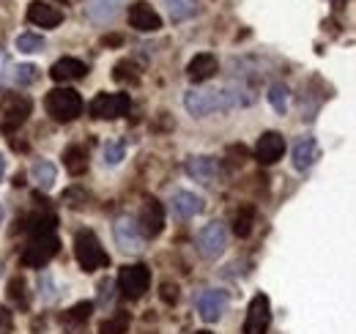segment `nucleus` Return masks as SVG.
Masks as SVG:
<instances>
[{
    "instance_id": "23",
    "label": "nucleus",
    "mask_w": 356,
    "mask_h": 334,
    "mask_svg": "<svg viewBox=\"0 0 356 334\" xmlns=\"http://www.w3.org/2000/svg\"><path fill=\"white\" fill-rule=\"evenodd\" d=\"M63 165L72 175H83L88 170V151L83 145H69L63 151Z\"/></svg>"
},
{
    "instance_id": "10",
    "label": "nucleus",
    "mask_w": 356,
    "mask_h": 334,
    "mask_svg": "<svg viewBox=\"0 0 356 334\" xmlns=\"http://www.w3.org/2000/svg\"><path fill=\"white\" fill-rule=\"evenodd\" d=\"M0 110H3V126H6V132H14V129H19V126L28 121V116L33 110V102L28 96H6Z\"/></svg>"
},
{
    "instance_id": "34",
    "label": "nucleus",
    "mask_w": 356,
    "mask_h": 334,
    "mask_svg": "<svg viewBox=\"0 0 356 334\" xmlns=\"http://www.w3.org/2000/svg\"><path fill=\"white\" fill-rule=\"evenodd\" d=\"M162 301H165V304H176L178 301V288L173 283H165V285H162Z\"/></svg>"
},
{
    "instance_id": "32",
    "label": "nucleus",
    "mask_w": 356,
    "mask_h": 334,
    "mask_svg": "<svg viewBox=\"0 0 356 334\" xmlns=\"http://www.w3.org/2000/svg\"><path fill=\"white\" fill-rule=\"evenodd\" d=\"M124 154H127V145L121 143V140H115V143H107L104 145V162L113 167V165H118L121 159H124Z\"/></svg>"
},
{
    "instance_id": "37",
    "label": "nucleus",
    "mask_w": 356,
    "mask_h": 334,
    "mask_svg": "<svg viewBox=\"0 0 356 334\" xmlns=\"http://www.w3.org/2000/svg\"><path fill=\"white\" fill-rule=\"evenodd\" d=\"M3 175H6V159L0 157V181H3Z\"/></svg>"
},
{
    "instance_id": "7",
    "label": "nucleus",
    "mask_w": 356,
    "mask_h": 334,
    "mask_svg": "<svg viewBox=\"0 0 356 334\" xmlns=\"http://www.w3.org/2000/svg\"><path fill=\"white\" fill-rule=\"evenodd\" d=\"M137 228L143 233V239H156L165 230V206L156 198H145L143 209L137 216Z\"/></svg>"
},
{
    "instance_id": "20",
    "label": "nucleus",
    "mask_w": 356,
    "mask_h": 334,
    "mask_svg": "<svg viewBox=\"0 0 356 334\" xmlns=\"http://www.w3.org/2000/svg\"><path fill=\"white\" fill-rule=\"evenodd\" d=\"M321 157V148L315 143V137H299L293 145V167L296 170H310Z\"/></svg>"
},
{
    "instance_id": "41",
    "label": "nucleus",
    "mask_w": 356,
    "mask_h": 334,
    "mask_svg": "<svg viewBox=\"0 0 356 334\" xmlns=\"http://www.w3.org/2000/svg\"><path fill=\"white\" fill-rule=\"evenodd\" d=\"M58 3H66V0H58Z\"/></svg>"
},
{
    "instance_id": "26",
    "label": "nucleus",
    "mask_w": 356,
    "mask_h": 334,
    "mask_svg": "<svg viewBox=\"0 0 356 334\" xmlns=\"http://www.w3.org/2000/svg\"><path fill=\"white\" fill-rule=\"evenodd\" d=\"M11 80L19 85V88H28L39 80V69L33 63H17L14 72H11Z\"/></svg>"
},
{
    "instance_id": "3",
    "label": "nucleus",
    "mask_w": 356,
    "mask_h": 334,
    "mask_svg": "<svg viewBox=\"0 0 356 334\" xmlns=\"http://www.w3.org/2000/svg\"><path fill=\"white\" fill-rule=\"evenodd\" d=\"M44 107L52 121L69 124V121H74L83 113V96L77 90H72V88H52L47 93Z\"/></svg>"
},
{
    "instance_id": "22",
    "label": "nucleus",
    "mask_w": 356,
    "mask_h": 334,
    "mask_svg": "<svg viewBox=\"0 0 356 334\" xmlns=\"http://www.w3.org/2000/svg\"><path fill=\"white\" fill-rule=\"evenodd\" d=\"M31 178H33V184L39 186V189H52L55 186V181H58V167L52 165V162H47V159H39V162H33L31 167Z\"/></svg>"
},
{
    "instance_id": "17",
    "label": "nucleus",
    "mask_w": 356,
    "mask_h": 334,
    "mask_svg": "<svg viewBox=\"0 0 356 334\" xmlns=\"http://www.w3.org/2000/svg\"><path fill=\"white\" fill-rule=\"evenodd\" d=\"M184 170H186L189 178H195L200 184H211L220 175V162L211 159V157H192V159H186Z\"/></svg>"
},
{
    "instance_id": "27",
    "label": "nucleus",
    "mask_w": 356,
    "mask_h": 334,
    "mask_svg": "<svg viewBox=\"0 0 356 334\" xmlns=\"http://www.w3.org/2000/svg\"><path fill=\"white\" fill-rule=\"evenodd\" d=\"M129 329V315L127 312H115L113 318L99 324V334H127Z\"/></svg>"
},
{
    "instance_id": "31",
    "label": "nucleus",
    "mask_w": 356,
    "mask_h": 334,
    "mask_svg": "<svg viewBox=\"0 0 356 334\" xmlns=\"http://www.w3.org/2000/svg\"><path fill=\"white\" fill-rule=\"evenodd\" d=\"M17 49L19 52H42L44 49V39L39 36V33H22L19 39H17Z\"/></svg>"
},
{
    "instance_id": "13",
    "label": "nucleus",
    "mask_w": 356,
    "mask_h": 334,
    "mask_svg": "<svg viewBox=\"0 0 356 334\" xmlns=\"http://www.w3.org/2000/svg\"><path fill=\"white\" fill-rule=\"evenodd\" d=\"M129 25H132L134 31H140V33H154V31L162 28V17L154 11L151 3L137 0V3L129 6Z\"/></svg>"
},
{
    "instance_id": "12",
    "label": "nucleus",
    "mask_w": 356,
    "mask_h": 334,
    "mask_svg": "<svg viewBox=\"0 0 356 334\" xmlns=\"http://www.w3.org/2000/svg\"><path fill=\"white\" fill-rule=\"evenodd\" d=\"M285 154V137L280 132H264L255 143V159L261 165H274Z\"/></svg>"
},
{
    "instance_id": "21",
    "label": "nucleus",
    "mask_w": 356,
    "mask_h": 334,
    "mask_svg": "<svg viewBox=\"0 0 356 334\" xmlns=\"http://www.w3.org/2000/svg\"><path fill=\"white\" fill-rule=\"evenodd\" d=\"M121 3L124 0H88V17L96 25H107L118 14Z\"/></svg>"
},
{
    "instance_id": "15",
    "label": "nucleus",
    "mask_w": 356,
    "mask_h": 334,
    "mask_svg": "<svg viewBox=\"0 0 356 334\" xmlns=\"http://www.w3.org/2000/svg\"><path fill=\"white\" fill-rule=\"evenodd\" d=\"M28 19L36 25V28H58L63 22V11L49 6L44 0H33L28 6Z\"/></svg>"
},
{
    "instance_id": "40",
    "label": "nucleus",
    "mask_w": 356,
    "mask_h": 334,
    "mask_svg": "<svg viewBox=\"0 0 356 334\" xmlns=\"http://www.w3.org/2000/svg\"><path fill=\"white\" fill-rule=\"evenodd\" d=\"M195 334H211V332H195Z\"/></svg>"
},
{
    "instance_id": "29",
    "label": "nucleus",
    "mask_w": 356,
    "mask_h": 334,
    "mask_svg": "<svg viewBox=\"0 0 356 334\" xmlns=\"http://www.w3.org/2000/svg\"><path fill=\"white\" fill-rule=\"evenodd\" d=\"M113 80H115V83L137 85V80H140V74H137L134 63H129V61H121V63H115V69H113Z\"/></svg>"
},
{
    "instance_id": "18",
    "label": "nucleus",
    "mask_w": 356,
    "mask_h": 334,
    "mask_svg": "<svg viewBox=\"0 0 356 334\" xmlns=\"http://www.w3.org/2000/svg\"><path fill=\"white\" fill-rule=\"evenodd\" d=\"M170 209L178 219H192L203 211V198L195 195V192H186V189H178L176 195L170 198Z\"/></svg>"
},
{
    "instance_id": "36",
    "label": "nucleus",
    "mask_w": 356,
    "mask_h": 334,
    "mask_svg": "<svg viewBox=\"0 0 356 334\" xmlns=\"http://www.w3.org/2000/svg\"><path fill=\"white\" fill-rule=\"evenodd\" d=\"M6 74H8V55L0 49V85L6 83Z\"/></svg>"
},
{
    "instance_id": "33",
    "label": "nucleus",
    "mask_w": 356,
    "mask_h": 334,
    "mask_svg": "<svg viewBox=\"0 0 356 334\" xmlns=\"http://www.w3.org/2000/svg\"><path fill=\"white\" fill-rule=\"evenodd\" d=\"M90 312H93V304L90 301H80V304H74L69 312H66V321H77V324H83V321H88Z\"/></svg>"
},
{
    "instance_id": "14",
    "label": "nucleus",
    "mask_w": 356,
    "mask_h": 334,
    "mask_svg": "<svg viewBox=\"0 0 356 334\" xmlns=\"http://www.w3.org/2000/svg\"><path fill=\"white\" fill-rule=\"evenodd\" d=\"M225 307H227V293L217 291V288H209L197 296V312L206 324H217L222 318Z\"/></svg>"
},
{
    "instance_id": "6",
    "label": "nucleus",
    "mask_w": 356,
    "mask_h": 334,
    "mask_svg": "<svg viewBox=\"0 0 356 334\" xmlns=\"http://www.w3.org/2000/svg\"><path fill=\"white\" fill-rule=\"evenodd\" d=\"M148 285H151V271H148V266H143V263L124 266V269L118 271V291H121V296H127V299H140V296H145Z\"/></svg>"
},
{
    "instance_id": "4",
    "label": "nucleus",
    "mask_w": 356,
    "mask_h": 334,
    "mask_svg": "<svg viewBox=\"0 0 356 334\" xmlns=\"http://www.w3.org/2000/svg\"><path fill=\"white\" fill-rule=\"evenodd\" d=\"M74 257H77L83 271H96V269H104L110 263V255L104 252L93 230H80L74 236Z\"/></svg>"
},
{
    "instance_id": "1",
    "label": "nucleus",
    "mask_w": 356,
    "mask_h": 334,
    "mask_svg": "<svg viewBox=\"0 0 356 334\" xmlns=\"http://www.w3.org/2000/svg\"><path fill=\"white\" fill-rule=\"evenodd\" d=\"M55 228H58V216L55 214H39V216L31 219V241L22 252V266L42 269L58 255L60 241H58Z\"/></svg>"
},
{
    "instance_id": "28",
    "label": "nucleus",
    "mask_w": 356,
    "mask_h": 334,
    "mask_svg": "<svg viewBox=\"0 0 356 334\" xmlns=\"http://www.w3.org/2000/svg\"><path fill=\"white\" fill-rule=\"evenodd\" d=\"M268 104H271L274 113H280V116L288 113V88H285L282 83H277L268 88Z\"/></svg>"
},
{
    "instance_id": "19",
    "label": "nucleus",
    "mask_w": 356,
    "mask_h": 334,
    "mask_svg": "<svg viewBox=\"0 0 356 334\" xmlns=\"http://www.w3.org/2000/svg\"><path fill=\"white\" fill-rule=\"evenodd\" d=\"M217 72H220V63H217V58L209 55V52L195 55V58L189 61V66H186V74H189L192 83H206V80H211Z\"/></svg>"
},
{
    "instance_id": "24",
    "label": "nucleus",
    "mask_w": 356,
    "mask_h": 334,
    "mask_svg": "<svg viewBox=\"0 0 356 334\" xmlns=\"http://www.w3.org/2000/svg\"><path fill=\"white\" fill-rule=\"evenodd\" d=\"M165 6L173 22H184L197 14V0H165Z\"/></svg>"
},
{
    "instance_id": "11",
    "label": "nucleus",
    "mask_w": 356,
    "mask_h": 334,
    "mask_svg": "<svg viewBox=\"0 0 356 334\" xmlns=\"http://www.w3.org/2000/svg\"><path fill=\"white\" fill-rule=\"evenodd\" d=\"M113 236H115V241H118V247L124 252H143V233H140V228H137V222H134L132 216H121V219H115V225H113Z\"/></svg>"
},
{
    "instance_id": "39",
    "label": "nucleus",
    "mask_w": 356,
    "mask_h": 334,
    "mask_svg": "<svg viewBox=\"0 0 356 334\" xmlns=\"http://www.w3.org/2000/svg\"><path fill=\"white\" fill-rule=\"evenodd\" d=\"M332 3H334V6H340V3H343V0H332Z\"/></svg>"
},
{
    "instance_id": "30",
    "label": "nucleus",
    "mask_w": 356,
    "mask_h": 334,
    "mask_svg": "<svg viewBox=\"0 0 356 334\" xmlns=\"http://www.w3.org/2000/svg\"><path fill=\"white\" fill-rule=\"evenodd\" d=\"M25 280L22 277H14L11 283H8V299L19 307V310H28V296H25Z\"/></svg>"
},
{
    "instance_id": "2",
    "label": "nucleus",
    "mask_w": 356,
    "mask_h": 334,
    "mask_svg": "<svg viewBox=\"0 0 356 334\" xmlns=\"http://www.w3.org/2000/svg\"><path fill=\"white\" fill-rule=\"evenodd\" d=\"M255 102V93L236 90V88H220V90H186L184 93V107L192 118H206L214 113H225L238 104Z\"/></svg>"
},
{
    "instance_id": "5",
    "label": "nucleus",
    "mask_w": 356,
    "mask_h": 334,
    "mask_svg": "<svg viewBox=\"0 0 356 334\" xmlns=\"http://www.w3.org/2000/svg\"><path fill=\"white\" fill-rule=\"evenodd\" d=\"M88 110L96 121H115V118L129 116L132 99H129V93H99L90 102Z\"/></svg>"
},
{
    "instance_id": "35",
    "label": "nucleus",
    "mask_w": 356,
    "mask_h": 334,
    "mask_svg": "<svg viewBox=\"0 0 356 334\" xmlns=\"http://www.w3.org/2000/svg\"><path fill=\"white\" fill-rule=\"evenodd\" d=\"M11 324H14V318H11V310L0 304V332H6V329H11Z\"/></svg>"
},
{
    "instance_id": "16",
    "label": "nucleus",
    "mask_w": 356,
    "mask_h": 334,
    "mask_svg": "<svg viewBox=\"0 0 356 334\" xmlns=\"http://www.w3.org/2000/svg\"><path fill=\"white\" fill-rule=\"evenodd\" d=\"M86 74H88V66H86L83 61H77V58H60V61H55L52 69H49V77H52L55 83L83 80Z\"/></svg>"
},
{
    "instance_id": "8",
    "label": "nucleus",
    "mask_w": 356,
    "mask_h": 334,
    "mask_svg": "<svg viewBox=\"0 0 356 334\" xmlns=\"http://www.w3.org/2000/svg\"><path fill=\"white\" fill-rule=\"evenodd\" d=\"M227 247V230L222 222H209L200 233H197V250L206 260H217Z\"/></svg>"
},
{
    "instance_id": "38",
    "label": "nucleus",
    "mask_w": 356,
    "mask_h": 334,
    "mask_svg": "<svg viewBox=\"0 0 356 334\" xmlns=\"http://www.w3.org/2000/svg\"><path fill=\"white\" fill-rule=\"evenodd\" d=\"M0 225H3V206H0Z\"/></svg>"
},
{
    "instance_id": "25",
    "label": "nucleus",
    "mask_w": 356,
    "mask_h": 334,
    "mask_svg": "<svg viewBox=\"0 0 356 334\" xmlns=\"http://www.w3.org/2000/svg\"><path fill=\"white\" fill-rule=\"evenodd\" d=\"M252 225H255V209H252V206L238 209L236 219H233V233H236L238 239H247V236L252 233Z\"/></svg>"
},
{
    "instance_id": "9",
    "label": "nucleus",
    "mask_w": 356,
    "mask_h": 334,
    "mask_svg": "<svg viewBox=\"0 0 356 334\" xmlns=\"http://www.w3.org/2000/svg\"><path fill=\"white\" fill-rule=\"evenodd\" d=\"M271 326V304L266 293H255L250 307H247V321H244V334H266Z\"/></svg>"
}]
</instances>
